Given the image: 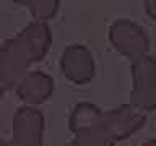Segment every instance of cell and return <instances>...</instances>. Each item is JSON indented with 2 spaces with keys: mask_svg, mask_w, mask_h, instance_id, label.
Wrapping results in <instances>:
<instances>
[]
</instances>
